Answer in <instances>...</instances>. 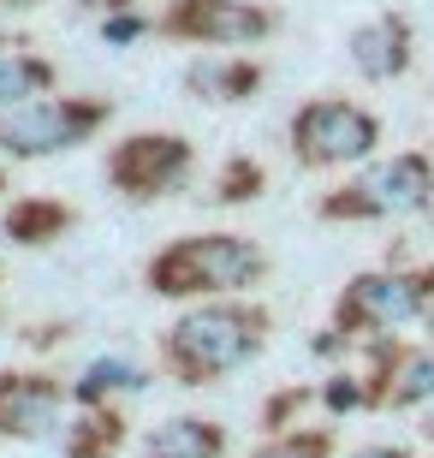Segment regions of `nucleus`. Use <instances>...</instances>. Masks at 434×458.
I'll use <instances>...</instances> for the list:
<instances>
[{
    "instance_id": "obj_3",
    "label": "nucleus",
    "mask_w": 434,
    "mask_h": 458,
    "mask_svg": "<svg viewBox=\"0 0 434 458\" xmlns=\"http://www.w3.org/2000/svg\"><path fill=\"white\" fill-rule=\"evenodd\" d=\"M434 203V161L422 149H399L387 161H369L351 185L321 197V221H404Z\"/></svg>"
},
{
    "instance_id": "obj_17",
    "label": "nucleus",
    "mask_w": 434,
    "mask_h": 458,
    "mask_svg": "<svg viewBox=\"0 0 434 458\" xmlns=\"http://www.w3.org/2000/svg\"><path fill=\"white\" fill-rule=\"evenodd\" d=\"M119 441H125V423H119V411L84 405V423H78V435L66 441V458H114Z\"/></svg>"
},
{
    "instance_id": "obj_10",
    "label": "nucleus",
    "mask_w": 434,
    "mask_h": 458,
    "mask_svg": "<svg viewBox=\"0 0 434 458\" xmlns=\"http://www.w3.org/2000/svg\"><path fill=\"white\" fill-rule=\"evenodd\" d=\"M345 54H351V66L363 72L369 84L404 78V72H411V18L375 13L369 24H357V30L345 36Z\"/></svg>"
},
{
    "instance_id": "obj_13",
    "label": "nucleus",
    "mask_w": 434,
    "mask_h": 458,
    "mask_svg": "<svg viewBox=\"0 0 434 458\" xmlns=\"http://www.w3.org/2000/svg\"><path fill=\"white\" fill-rule=\"evenodd\" d=\"M184 84L197 89L202 102H251L262 89V66L256 60H202L184 72Z\"/></svg>"
},
{
    "instance_id": "obj_26",
    "label": "nucleus",
    "mask_w": 434,
    "mask_h": 458,
    "mask_svg": "<svg viewBox=\"0 0 434 458\" xmlns=\"http://www.w3.org/2000/svg\"><path fill=\"white\" fill-rule=\"evenodd\" d=\"M0 185H6V179H0Z\"/></svg>"
},
{
    "instance_id": "obj_20",
    "label": "nucleus",
    "mask_w": 434,
    "mask_h": 458,
    "mask_svg": "<svg viewBox=\"0 0 434 458\" xmlns=\"http://www.w3.org/2000/svg\"><path fill=\"white\" fill-rule=\"evenodd\" d=\"M321 405L334 411V417H345V411L375 405V387H369L363 375H334V381H321Z\"/></svg>"
},
{
    "instance_id": "obj_15",
    "label": "nucleus",
    "mask_w": 434,
    "mask_h": 458,
    "mask_svg": "<svg viewBox=\"0 0 434 458\" xmlns=\"http://www.w3.org/2000/svg\"><path fill=\"white\" fill-rule=\"evenodd\" d=\"M54 89V66L42 54H0V114Z\"/></svg>"
},
{
    "instance_id": "obj_24",
    "label": "nucleus",
    "mask_w": 434,
    "mask_h": 458,
    "mask_svg": "<svg viewBox=\"0 0 434 458\" xmlns=\"http://www.w3.org/2000/svg\"><path fill=\"white\" fill-rule=\"evenodd\" d=\"M6 6H36V0H0V13H6Z\"/></svg>"
},
{
    "instance_id": "obj_1",
    "label": "nucleus",
    "mask_w": 434,
    "mask_h": 458,
    "mask_svg": "<svg viewBox=\"0 0 434 458\" xmlns=\"http://www.w3.org/2000/svg\"><path fill=\"white\" fill-rule=\"evenodd\" d=\"M268 345V310L244 298H208L191 304L179 322L161 334V363L179 387H208L220 375L244 369Z\"/></svg>"
},
{
    "instance_id": "obj_16",
    "label": "nucleus",
    "mask_w": 434,
    "mask_h": 458,
    "mask_svg": "<svg viewBox=\"0 0 434 458\" xmlns=\"http://www.w3.org/2000/svg\"><path fill=\"white\" fill-rule=\"evenodd\" d=\"M381 399L387 405H434V352H404L387 369Z\"/></svg>"
},
{
    "instance_id": "obj_14",
    "label": "nucleus",
    "mask_w": 434,
    "mask_h": 458,
    "mask_svg": "<svg viewBox=\"0 0 434 458\" xmlns=\"http://www.w3.org/2000/svg\"><path fill=\"white\" fill-rule=\"evenodd\" d=\"M72 226V208L54 203V197H24L0 215V233L13 238V244H54V238Z\"/></svg>"
},
{
    "instance_id": "obj_11",
    "label": "nucleus",
    "mask_w": 434,
    "mask_h": 458,
    "mask_svg": "<svg viewBox=\"0 0 434 458\" xmlns=\"http://www.w3.org/2000/svg\"><path fill=\"white\" fill-rule=\"evenodd\" d=\"M143 458H226V428L208 417H173L143 435Z\"/></svg>"
},
{
    "instance_id": "obj_2",
    "label": "nucleus",
    "mask_w": 434,
    "mask_h": 458,
    "mask_svg": "<svg viewBox=\"0 0 434 458\" xmlns=\"http://www.w3.org/2000/svg\"><path fill=\"white\" fill-rule=\"evenodd\" d=\"M268 250L244 233H191L173 238L167 250L149 256V280L155 298H244L251 286H262Z\"/></svg>"
},
{
    "instance_id": "obj_6",
    "label": "nucleus",
    "mask_w": 434,
    "mask_h": 458,
    "mask_svg": "<svg viewBox=\"0 0 434 458\" xmlns=\"http://www.w3.org/2000/svg\"><path fill=\"white\" fill-rule=\"evenodd\" d=\"M434 304V268L422 274H357L334 304L339 334H393V327L422 322Z\"/></svg>"
},
{
    "instance_id": "obj_22",
    "label": "nucleus",
    "mask_w": 434,
    "mask_h": 458,
    "mask_svg": "<svg viewBox=\"0 0 434 458\" xmlns=\"http://www.w3.org/2000/svg\"><path fill=\"white\" fill-rule=\"evenodd\" d=\"M351 458H411V453H404V446H357Z\"/></svg>"
},
{
    "instance_id": "obj_7",
    "label": "nucleus",
    "mask_w": 434,
    "mask_h": 458,
    "mask_svg": "<svg viewBox=\"0 0 434 458\" xmlns=\"http://www.w3.org/2000/svg\"><path fill=\"white\" fill-rule=\"evenodd\" d=\"M191 161L197 149L173 131H137L125 143H114L107 155V179H114L119 197H132V203H155V197H167L191 179Z\"/></svg>"
},
{
    "instance_id": "obj_9",
    "label": "nucleus",
    "mask_w": 434,
    "mask_h": 458,
    "mask_svg": "<svg viewBox=\"0 0 434 458\" xmlns=\"http://www.w3.org/2000/svg\"><path fill=\"white\" fill-rule=\"evenodd\" d=\"M66 428V387L54 375H0V435L6 441H54Z\"/></svg>"
},
{
    "instance_id": "obj_18",
    "label": "nucleus",
    "mask_w": 434,
    "mask_h": 458,
    "mask_svg": "<svg viewBox=\"0 0 434 458\" xmlns=\"http://www.w3.org/2000/svg\"><path fill=\"white\" fill-rule=\"evenodd\" d=\"M262 185H268V173L256 161H244V155H233L215 179V203H251V197H262Z\"/></svg>"
},
{
    "instance_id": "obj_25",
    "label": "nucleus",
    "mask_w": 434,
    "mask_h": 458,
    "mask_svg": "<svg viewBox=\"0 0 434 458\" xmlns=\"http://www.w3.org/2000/svg\"><path fill=\"white\" fill-rule=\"evenodd\" d=\"M429 435H434V417H429Z\"/></svg>"
},
{
    "instance_id": "obj_23",
    "label": "nucleus",
    "mask_w": 434,
    "mask_h": 458,
    "mask_svg": "<svg viewBox=\"0 0 434 458\" xmlns=\"http://www.w3.org/2000/svg\"><path fill=\"white\" fill-rule=\"evenodd\" d=\"M84 6H132V0H84Z\"/></svg>"
},
{
    "instance_id": "obj_5",
    "label": "nucleus",
    "mask_w": 434,
    "mask_h": 458,
    "mask_svg": "<svg viewBox=\"0 0 434 458\" xmlns=\"http://www.w3.org/2000/svg\"><path fill=\"white\" fill-rule=\"evenodd\" d=\"M381 149V119L345 96H316L292 114V155L303 167H357Z\"/></svg>"
},
{
    "instance_id": "obj_21",
    "label": "nucleus",
    "mask_w": 434,
    "mask_h": 458,
    "mask_svg": "<svg viewBox=\"0 0 434 458\" xmlns=\"http://www.w3.org/2000/svg\"><path fill=\"white\" fill-rule=\"evenodd\" d=\"M143 30H149V24H143L137 13H114L107 24H101V36H107V42H137Z\"/></svg>"
},
{
    "instance_id": "obj_12",
    "label": "nucleus",
    "mask_w": 434,
    "mask_h": 458,
    "mask_svg": "<svg viewBox=\"0 0 434 458\" xmlns=\"http://www.w3.org/2000/svg\"><path fill=\"white\" fill-rule=\"evenodd\" d=\"M137 393H149V369L132 363V357H96L72 381V399L78 405H107V399H137Z\"/></svg>"
},
{
    "instance_id": "obj_4",
    "label": "nucleus",
    "mask_w": 434,
    "mask_h": 458,
    "mask_svg": "<svg viewBox=\"0 0 434 458\" xmlns=\"http://www.w3.org/2000/svg\"><path fill=\"white\" fill-rule=\"evenodd\" d=\"M114 119L107 102H78V96H36L0 114V149L13 161H42V155H66Z\"/></svg>"
},
{
    "instance_id": "obj_8",
    "label": "nucleus",
    "mask_w": 434,
    "mask_h": 458,
    "mask_svg": "<svg viewBox=\"0 0 434 458\" xmlns=\"http://www.w3.org/2000/svg\"><path fill=\"white\" fill-rule=\"evenodd\" d=\"M280 18L251 6V0H179L161 30L179 36V42H208V48H251L262 36H274Z\"/></svg>"
},
{
    "instance_id": "obj_19",
    "label": "nucleus",
    "mask_w": 434,
    "mask_h": 458,
    "mask_svg": "<svg viewBox=\"0 0 434 458\" xmlns=\"http://www.w3.org/2000/svg\"><path fill=\"white\" fill-rule=\"evenodd\" d=\"M334 453V435L328 428H303V435H280V441L256 446L251 458H328Z\"/></svg>"
}]
</instances>
